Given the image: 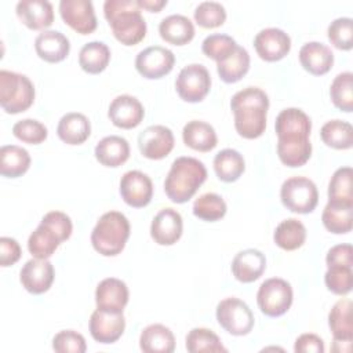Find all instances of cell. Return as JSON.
<instances>
[{
	"mask_svg": "<svg viewBox=\"0 0 353 353\" xmlns=\"http://www.w3.org/2000/svg\"><path fill=\"white\" fill-rule=\"evenodd\" d=\"M321 141L334 149L345 150L353 145V127L345 120H330L320 130Z\"/></svg>",
	"mask_w": 353,
	"mask_h": 353,
	"instance_id": "74e56055",
	"label": "cell"
},
{
	"mask_svg": "<svg viewBox=\"0 0 353 353\" xmlns=\"http://www.w3.org/2000/svg\"><path fill=\"white\" fill-rule=\"evenodd\" d=\"M294 350L296 353H323L325 350L323 339L316 334H302L296 338Z\"/></svg>",
	"mask_w": 353,
	"mask_h": 353,
	"instance_id": "816d5d0a",
	"label": "cell"
},
{
	"mask_svg": "<svg viewBox=\"0 0 353 353\" xmlns=\"http://www.w3.org/2000/svg\"><path fill=\"white\" fill-rule=\"evenodd\" d=\"M328 201L353 204L352 167H341L332 174L328 183Z\"/></svg>",
	"mask_w": 353,
	"mask_h": 353,
	"instance_id": "f35d334b",
	"label": "cell"
},
{
	"mask_svg": "<svg viewBox=\"0 0 353 353\" xmlns=\"http://www.w3.org/2000/svg\"><path fill=\"white\" fill-rule=\"evenodd\" d=\"M54 266L48 259H29L19 272V281L23 288L34 295L44 294L54 281Z\"/></svg>",
	"mask_w": 353,
	"mask_h": 353,
	"instance_id": "ac0fdd59",
	"label": "cell"
},
{
	"mask_svg": "<svg viewBox=\"0 0 353 353\" xmlns=\"http://www.w3.org/2000/svg\"><path fill=\"white\" fill-rule=\"evenodd\" d=\"M245 170L243 156L234 149H223L214 157V171L222 182L237 181Z\"/></svg>",
	"mask_w": 353,
	"mask_h": 353,
	"instance_id": "d590c367",
	"label": "cell"
},
{
	"mask_svg": "<svg viewBox=\"0 0 353 353\" xmlns=\"http://www.w3.org/2000/svg\"><path fill=\"white\" fill-rule=\"evenodd\" d=\"M194 21L205 29L218 28L226 21L225 7L216 1H203L194 10Z\"/></svg>",
	"mask_w": 353,
	"mask_h": 353,
	"instance_id": "f6af8a7d",
	"label": "cell"
},
{
	"mask_svg": "<svg viewBox=\"0 0 353 353\" xmlns=\"http://www.w3.org/2000/svg\"><path fill=\"white\" fill-rule=\"evenodd\" d=\"M325 287L335 295H346L353 287V272L352 268L332 266L328 268L324 274Z\"/></svg>",
	"mask_w": 353,
	"mask_h": 353,
	"instance_id": "7dc6e473",
	"label": "cell"
},
{
	"mask_svg": "<svg viewBox=\"0 0 353 353\" xmlns=\"http://www.w3.org/2000/svg\"><path fill=\"white\" fill-rule=\"evenodd\" d=\"M183 230V222L181 214L174 208L160 210L150 225V236L154 243L160 245H172L175 244Z\"/></svg>",
	"mask_w": 353,
	"mask_h": 353,
	"instance_id": "44dd1931",
	"label": "cell"
},
{
	"mask_svg": "<svg viewBox=\"0 0 353 353\" xmlns=\"http://www.w3.org/2000/svg\"><path fill=\"white\" fill-rule=\"evenodd\" d=\"M292 287L288 281L272 277L259 285L256 302L263 314L279 317L288 312L292 305Z\"/></svg>",
	"mask_w": 353,
	"mask_h": 353,
	"instance_id": "9c48e42d",
	"label": "cell"
},
{
	"mask_svg": "<svg viewBox=\"0 0 353 353\" xmlns=\"http://www.w3.org/2000/svg\"><path fill=\"white\" fill-rule=\"evenodd\" d=\"M216 320L225 331L234 336L247 335L254 327V314L251 309L245 302L234 296L225 298L218 303Z\"/></svg>",
	"mask_w": 353,
	"mask_h": 353,
	"instance_id": "30bf717a",
	"label": "cell"
},
{
	"mask_svg": "<svg viewBox=\"0 0 353 353\" xmlns=\"http://www.w3.org/2000/svg\"><path fill=\"white\" fill-rule=\"evenodd\" d=\"M103 14L113 36L124 46H135L146 36V22L138 0H106Z\"/></svg>",
	"mask_w": 353,
	"mask_h": 353,
	"instance_id": "7a4b0ae2",
	"label": "cell"
},
{
	"mask_svg": "<svg viewBox=\"0 0 353 353\" xmlns=\"http://www.w3.org/2000/svg\"><path fill=\"white\" fill-rule=\"evenodd\" d=\"M34 50L43 61L57 63L69 55L70 43L69 39L58 30H44L36 37Z\"/></svg>",
	"mask_w": 353,
	"mask_h": 353,
	"instance_id": "484cf974",
	"label": "cell"
},
{
	"mask_svg": "<svg viewBox=\"0 0 353 353\" xmlns=\"http://www.w3.org/2000/svg\"><path fill=\"white\" fill-rule=\"evenodd\" d=\"M266 269L265 255L255 248H247L236 254L232 261V273L241 283H252L258 280Z\"/></svg>",
	"mask_w": 353,
	"mask_h": 353,
	"instance_id": "cb8c5ba5",
	"label": "cell"
},
{
	"mask_svg": "<svg viewBox=\"0 0 353 353\" xmlns=\"http://www.w3.org/2000/svg\"><path fill=\"white\" fill-rule=\"evenodd\" d=\"M12 134L15 138H18L25 143L39 145L46 141L48 131L43 123L34 119H23L14 124Z\"/></svg>",
	"mask_w": 353,
	"mask_h": 353,
	"instance_id": "bcb514c9",
	"label": "cell"
},
{
	"mask_svg": "<svg viewBox=\"0 0 353 353\" xmlns=\"http://www.w3.org/2000/svg\"><path fill=\"white\" fill-rule=\"evenodd\" d=\"M121 199L131 207L142 208L148 205L153 196L152 179L142 171H127L120 179Z\"/></svg>",
	"mask_w": 353,
	"mask_h": 353,
	"instance_id": "9a60e30c",
	"label": "cell"
},
{
	"mask_svg": "<svg viewBox=\"0 0 353 353\" xmlns=\"http://www.w3.org/2000/svg\"><path fill=\"white\" fill-rule=\"evenodd\" d=\"M130 222L119 211L105 212L91 232V243L97 252L103 256L119 255L130 237Z\"/></svg>",
	"mask_w": 353,
	"mask_h": 353,
	"instance_id": "5b68a950",
	"label": "cell"
},
{
	"mask_svg": "<svg viewBox=\"0 0 353 353\" xmlns=\"http://www.w3.org/2000/svg\"><path fill=\"white\" fill-rule=\"evenodd\" d=\"M34 101V85L25 74L0 70V105L8 114L28 110Z\"/></svg>",
	"mask_w": 353,
	"mask_h": 353,
	"instance_id": "8992f818",
	"label": "cell"
},
{
	"mask_svg": "<svg viewBox=\"0 0 353 353\" xmlns=\"http://www.w3.org/2000/svg\"><path fill=\"white\" fill-rule=\"evenodd\" d=\"M237 47L236 40L229 34H210L201 43V51L208 58L219 62L228 58Z\"/></svg>",
	"mask_w": 353,
	"mask_h": 353,
	"instance_id": "7bdbcfd3",
	"label": "cell"
},
{
	"mask_svg": "<svg viewBox=\"0 0 353 353\" xmlns=\"http://www.w3.org/2000/svg\"><path fill=\"white\" fill-rule=\"evenodd\" d=\"M62 21L80 34H90L97 29V17L90 0H62L59 3Z\"/></svg>",
	"mask_w": 353,
	"mask_h": 353,
	"instance_id": "4fadbf2b",
	"label": "cell"
},
{
	"mask_svg": "<svg viewBox=\"0 0 353 353\" xmlns=\"http://www.w3.org/2000/svg\"><path fill=\"white\" fill-rule=\"evenodd\" d=\"M299 62L310 74L323 76L332 68L334 54L328 46L319 41H309L299 50Z\"/></svg>",
	"mask_w": 353,
	"mask_h": 353,
	"instance_id": "d4e9b609",
	"label": "cell"
},
{
	"mask_svg": "<svg viewBox=\"0 0 353 353\" xmlns=\"http://www.w3.org/2000/svg\"><path fill=\"white\" fill-rule=\"evenodd\" d=\"M226 210L225 200L216 193H204L193 203L194 216L207 222L219 221L225 216Z\"/></svg>",
	"mask_w": 353,
	"mask_h": 353,
	"instance_id": "b9f144b4",
	"label": "cell"
},
{
	"mask_svg": "<svg viewBox=\"0 0 353 353\" xmlns=\"http://www.w3.org/2000/svg\"><path fill=\"white\" fill-rule=\"evenodd\" d=\"M327 268L332 266H353V247L350 244H336L331 247L325 256Z\"/></svg>",
	"mask_w": 353,
	"mask_h": 353,
	"instance_id": "681fc988",
	"label": "cell"
},
{
	"mask_svg": "<svg viewBox=\"0 0 353 353\" xmlns=\"http://www.w3.org/2000/svg\"><path fill=\"white\" fill-rule=\"evenodd\" d=\"M331 44L343 51H349L353 47V19L349 17H341L334 19L327 30Z\"/></svg>",
	"mask_w": 353,
	"mask_h": 353,
	"instance_id": "ee69618b",
	"label": "cell"
},
{
	"mask_svg": "<svg viewBox=\"0 0 353 353\" xmlns=\"http://www.w3.org/2000/svg\"><path fill=\"white\" fill-rule=\"evenodd\" d=\"M52 349L58 353H84L87 345L81 334L73 330H63L52 338Z\"/></svg>",
	"mask_w": 353,
	"mask_h": 353,
	"instance_id": "c3c4849f",
	"label": "cell"
},
{
	"mask_svg": "<svg viewBox=\"0 0 353 353\" xmlns=\"http://www.w3.org/2000/svg\"><path fill=\"white\" fill-rule=\"evenodd\" d=\"M274 130L277 134V146L310 143V117L298 108L283 109L276 117Z\"/></svg>",
	"mask_w": 353,
	"mask_h": 353,
	"instance_id": "52a82bcc",
	"label": "cell"
},
{
	"mask_svg": "<svg viewBox=\"0 0 353 353\" xmlns=\"http://www.w3.org/2000/svg\"><path fill=\"white\" fill-rule=\"evenodd\" d=\"M139 8L148 10L149 12H159L167 6V0H138Z\"/></svg>",
	"mask_w": 353,
	"mask_h": 353,
	"instance_id": "f5cc1de1",
	"label": "cell"
},
{
	"mask_svg": "<svg viewBox=\"0 0 353 353\" xmlns=\"http://www.w3.org/2000/svg\"><path fill=\"white\" fill-rule=\"evenodd\" d=\"M205 179L204 164L194 157L182 156L172 161L164 181V192L172 203L182 204L193 197Z\"/></svg>",
	"mask_w": 353,
	"mask_h": 353,
	"instance_id": "3957f363",
	"label": "cell"
},
{
	"mask_svg": "<svg viewBox=\"0 0 353 353\" xmlns=\"http://www.w3.org/2000/svg\"><path fill=\"white\" fill-rule=\"evenodd\" d=\"M186 350L190 353L228 352L219 336L208 328H193L186 335Z\"/></svg>",
	"mask_w": 353,
	"mask_h": 353,
	"instance_id": "ab89813d",
	"label": "cell"
},
{
	"mask_svg": "<svg viewBox=\"0 0 353 353\" xmlns=\"http://www.w3.org/2000/svg\"><path fill=\"white\" fill-rule=\"evenodd\" d=\"M330 97L335 108L350 113L353 110V74L352 72L339 73L331 83Z\"/></svg>",
	"mask_w": 353,
	"mask_h": 353,
	"instance_id": "60d3db41",
	"label": "cell"
},
{
	"mask_svg": "<svg viewBox=\"0 0 353 353\" xmlns=\"http://www.w3.org/2000/svg\"><path fill=\"white\" fill-rule=\"evenodd\" d=\"M128 287L127 284L116 277L103 279L95 290L97 309L121 313L128 303Z\"/></svg>",
	"mask_w": 353,
	"mask_h": 353,
	"instance_id": "7402d4cb",
	"label": "cell"
},
{
	"mask_svg": "<svg viewBox=\"0 0 353 353\" xmlns=\"http://www.w3.org/2000/svg\"><path fill=\"white\" fill-rule=\"evenodd\" d=\"M17 17L32 30H43L54 22V8L46 0H22L17 4Z\"/></svg>",
	"mask_w": 353,
	"mask_h": 353,
	"instance_id": "603a6c76",
	"label": "cell"
},
{
	"mask_svg": "<svg viewBox=\"0 0 353 353\" xmlns=\"http://www.w3.org/2000/svg\"><path fill=\"white\" fill-rule=\"evenodd\" d=\"M211 88V76L201 63H190L185 66L176 80L175 90L178 95L190 103L200 102L205 98Z\"/></svg>",
	"mask_w": 353,
	"mask_h": 353,
	"instance_id": "8fae6325",
	"label": "cell"
},
{
	"mask_svg": "<svg viewBox=\"0 0 353 353\" xmlns=\"http://www.w3.org/2000/svg\"><path fill=\"white\" fill-rule=\"evenodd\" d=\"M250 69V55L244 47L237 46L236 50L223 61L216 62V72L222 81L236 83L241 80Z\"/></svg>",
	"mask_w": 353,
	"mask_h": 353,
	"instance_id": "e575fe53",
	"label": "cell"
},
{
	"mask_svg": "<svg viewBox=\"0 0 353 353\" xmlns=\"http://www.w3.org/2000/svg\"><path fill=\"white\" fill-rule=\"evenodd\" d=\"M73 230L69 215L62 211H50L28 240V250L33 258L48 259L62 241H66Z\"/></svg>",
	"mask_w": 353,
	"mask_h": 353,
	"instance_id": "277c9868",
	"label": "cell"
},
{
	"mask_svg": "<svg viewBox=\"0 0 353 353\" xmlns=\"http://www.w3.org/2000/svg\"><path fill=\"white\" fill-rule=\"evenodd\" d=\"M254 47L261 59L266 62H276L290 52L291 39L279 28H266L256 33Z\"/></svg>",
	"mask_w": 353,
	"mask_h": 353,
	"instance_id": "e0dca14e",
	"label": "cell"
},
{
	"mask_svg": "<svg viewBox=\"0 0 353 353\" xmlns=\"http://www.w3.org/2000/svg\"><path fill=\"white\" fill-rule=\"evenodd\" d=\"M328 325L334 336L332 350L345 352L343 343L350 345L353 339L352 321V301L347 298L339 299L328 313Z\"/></svg>",
	"mask_w": 353,
	"mask_h": 353,
	"instance_id": "2e32d148",
	"label": "cell"
},
{
	"mask_svg": "<svg viewBox=\"0 0 353 353\" xmlns=\"http://www.w3.org/2000/svg\"><path fill=\"white\" fill-rule=\"evenodd\" d=\"M108 116L116 127L131 130L141 124L145 116V109L135 97L123 94L110 102Z\"/></svg>",
	"mask_w": 353,
	"mask_h": 353,
	"instance_id": "ffe728a7",
	"label": "cell"
},
{
	"mask_svg": "<svg viewBox=\"0 0 353 353\" xmlns=\"http://www.w3.org/2000/svg\"><path fill=\"white\" fill-rule=\"evenodd\" d=\"M139 347L145 353H172L175 350V338L168 327L150 324L141 332Z\"/></svg>",
	"mask_w": 353,
	"mask_h": 353,
	"instance_id": "f1b7e54d",
	"label": "cell"
},
{
	"mask_svg": "<svg viewBox=\"0 0 353 353\" xmlns=\"http://www.w3.org/2000/svg\"><path fill=\"white\" fill-rule=\"evenodd\" d=\"M138 148L143 157L161 160L174 149V134L165 125H149L138 135Z\"/></svg>",
	"mask_w": 353,
	"mask_h": 353,
	"instance_id": "5bb4252c",
	"label": "cell"
},
{
	"mask_svg": "<svg viewBox=\"0 0 353 353\" xmlns=\"http://www.w3.org/2000/svg\"><path fill=\"white\" fill-rule=\"evenodd\" d=\"M230 109L234 116V128L245 139L259 138L266 128L269 98L258 87H247L232 97Z\"/></svg>",
	"mask_w": 353,
	"mask_h": 353,
	"instance_id": "6da1fadb",
	"label": "cell"
},
{
	"mask_svg": "<svg viewBox=\"0 0 353 353\" xmlns=\"http://www.w3.org/2000/svg\"><path fill=\"white\" fill-rule=\"evenodd\" d=\"M159 33L167 43L174 46H183L192 41L194 37V26L188 17L172 14L160 22Z\"/></svg>",
	"mask_w": 353,
	"mask_h": 353,
	"instance_id": "4dcf8cb0",
	"label": "cell"
},
{
	"mask_svg": "<svg viewBox=\"0 0 353 353\" xmlns=\"http://www.w3.org/2000/svg\"><path fill=\"white\" fill-rule=\"evenodd\" d=\"M30 167L26 149L17 145H4L0 149V172L6 178L22 176Z\"/></svg>",
	"mask_w": 353,
	"mask_h": 353,
	"instance_id": "d6a6232c",
	"label": "cell"
},
{
	"mask_svg": "<svg viewBox=\"0 0 353 353\" xmlns=\"http://www.w3.org/2000/svg\"><path fill=\"white\" fill-rule=\"evenodd\" d=\"M21 247L15 239L1 237L0 239V265L3 268L11 266L21 258Z\"/></svg>",
	"mask_w": 353,
	"mask_h": 353,
	"instance_id": "f907efd6",
	"label": "cell"
},
{
	"mask_svg": "<svg viewBox=\"0 0 353 353\" xmlns=\"http://www.w3.org/2000/svg\"><path fill=\"white\" fill-rule=\"evenodd\" d=\"M280 199L287 210L296 214H309L319 203L317 186L306 176H291L283 182Z\"/></svg>",
	"mask_w": 353,
	"mask_h": 353,
	"instance_id": "ba28073f",
	"label": "cell"
},
{
	"mask_svg": "<svg viewBox=\"0 0 353 353\" xmlns=\"http://www.w3.org/2000/svg\"><path fill=\"white\" fill-rule=\"evenodd\" d=\"M110 61V50L103 41H90L84 44L79 54L80 68L90 73L98 74L106 69Z\"/></svg>",
	"mask_w": 353,
	"mask_h": 353,
	"instance_id": "836d02e7",
	"label": "cell"
},
{
	"mask_svg": "<svg viewBox=\"0 0 353 353\" xmlns=\"http://www.w3.org/2000/svg\"><path fill=\"white\" fill-rule=\"evenodd\" d=\"M95 159L105 167H119L130 157V145L127 139L119 135L102 138L95 146Z\"/></svg>",
	"mask_w": 353,
	"mask_h": 353,
	"instance_id": "83f0119b",
	"label": "cell"
},
{
	"mask_svg": "<svg viewBox=\"0 0 353 353\" xmlns=\"http://www.w3.org/2000/svg\"><path fill=\"white\" fill-rule=\"evenodd\" d=\"M90 334L99 343H113L124 332L125 319L123 312L113 313L97 309L90 317Z\"/></svg>",
	"mask_w": 353,
	"mask_h": 353,
	"instance_id": "d6986e66",
	"label": "cell"
},
{
	"mask_svg": "<svg viewBox=\"0 0 353 353\" xmlns=\"http://www.w3.org/2000/svg\"><path fill=\"white\" fill-rule=\"evenodd\" d=\"M273 240L276 245L285 251L298 250L306 240V228L295 218L284 219L277 225L273 233Z\"/></svg>",
	"mask_w": 353,
	"mask_h": 353,
	"instance_id": "8d00e7d4",
	"label": "cell"
},
{
	"mask_svg": "<svg viewBox=\"0 0 353 353\" xmlns=\"http://www.w3.org/2000/svg\"><path fill=\"white\" fill-rule=\"evenodd\" d=\"M183 143L197 152H210L216 146L218 138L214 127L201 120H192L182 130Z\"/></svg>",
	"mask_w": 353,
	"mask_h": 353,
	"instance_id": "f546056e",
	"label": "cell"
},
{
	"mask_svg": "<svg viewBox=\"0 0 353 353\" xmlns=\"http://www.w3.org/2000/svg\"><path fill=\"white\" fill-rule=\"evenodd\" d=\"M57 134L59 139L68 145H81L91 134L90 120L83 113H66L58 123Z\"/></svg>",
	"mask_w": 353,
	"mask_h": 353,
	"instance_id": "4316f807",
	"label": "cell"
},
{
	"mask_svg": "<svg viewBox=\"0 0 353 353\" xmlns=\"http://www.w3.org/2000/svg\"><path fill=\"white\" fill-rule=\"evenodd\" d=\"M175 63L171 50L161 46H152L142 50L135 58V68L141 76L149 80L161 79L168 74Z\"/></svg>",
	"mask_w": 353,
	"mask_h": 353,
	"instance_id": "7c38bea8",
	"label": "cell"
},
{
	"mask_svg": "<svg viewBox=\"0 0 353 353\" xmlns=\"http://www.w3.org/2000/svg\"><path fill=\"white\" fill-rule=\"evenodd\" d=\"M324 228L334 234L349 233L353 226V204L328 201L323 210Z\"/></svg>",
	"mask_w": 353,
	"mask_h": 353,
	"instance_id": "1f68e13d",
	"label": "cell"
}]
</instances>
